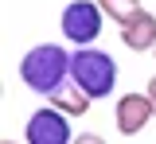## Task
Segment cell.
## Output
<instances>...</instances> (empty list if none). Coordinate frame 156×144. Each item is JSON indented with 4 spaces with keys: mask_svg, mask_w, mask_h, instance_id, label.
<instances>
[{
    "mask_svg": "<svg viewBox=\"0 0 156 144\" xmlns=\"http://www.w3.org/2000/svg\"><path fill=\"white\" fill-rule=\"evenodd\" d=\"M66 78H70V51H62L58 43H39L20 59V82L43 98H51Z\"/></svg>",
    "mask_w": 156,
    "mask_h": 144,
    "instance_id": "obj_1",
    "label": "cell"
},
{
    "mask_svg": "<svg viewBox=\"0 0 156 144\" xmlns=\"http://www.w3.org/2000/svg\"><path fill=\"white\" fill-rule=\"evenodd\" d=\"M70 78H74L94 101H101V98L113 94V86H117V62H113V55L98 51L94 43H90V47H78L74 55H70Z\"/></svg>",
    "mask_w": 156,
    "mask_h": 144,
    "instance_id": "obj_2",
    "label": "cell"
},
{
    "mask_svg": "<svg viewBox=\"0 0 156 144\" xmlns=\"http://www.w3.org/2000/svg\"><path fill=\"white\" fill-rule=\"evenodd\" d=\"M101 23H105V12H101L98 0H70V4L62 8V16H58L62 35L74 43V47H90V43H98Z\"/></svg>",
    "mask_w": 156,
    "mask_h": 144,
    "instance_id": "obj_3",
    "label": "cell"
},
{
    "mask_svg": "<svg viewBox=\"0 0 156 144\" xmlns=\"http://www.w3.org/2000/svg\"><path fill=\"white\" fill-rule=\"evenodd\" d=\"M23 140L27 144H74V132H70V113H62L55 105H43L35 109L27 125H23Z\"/></svg>",
    "mask_w": 156,
    "mask_h": 144,
    "instance_id": "obj_4",
    "label": "cell"
},
{
    "mask_svg": "<svg viewBox=\"0 0 156 144\" xmlns=\"http://www.w3.org/2000/svg\"><path fill=\"white\" fill-rule=\"evenodd\" d=\"M156 117L152 109V98H148V90L144 94H125V98H117L113 105V121H117V132L121 136H136V132H144V125Z\"/></svg>",
    "mask_w": 156,
    "mask_h": 144,
    "instance_id": "obj_5",
    "label": "cell"
},
{
    "mask_svg": "<svg viewBox=\"0 0 156 144\" xmlns=\"http://www.w3.org/2000/svg\"><path fill=\"white\" fill-rule=\"evenodd\" d=\"M121 43H125L129 51H152L156 47V16L148 8H140L133 20L121 23Z\"/></svg>",
    "mask_w": 156,
    "mask_h": 144,
    "instance_id": "obj_6",
    "label": "cell"
},
{
    "mask_svg": "<svg viewBox=\"0 0 156 144\" xmlns=\"http://www.w3.org/2000/svg\"><path fill=\"white\" fill-rule=\"evenodd\" d=\"M90 101H94V98H90V94H86L74 78H66V82L51 94V105H55V109H62V113H70V117H82V113L90 109Z\"/></svg>",
    "mask_w": 156,
    "mask_h": 144,
    "instance_id": "obj_7",
    "label": "cell"
},
{
    "mask_svg": "<svg viewBox=\"0 0 156 144\" xmlns=\"http://www.w3.org/2000/svg\"><path fill=\"white\" fill-rule=\"evenodd\" d=\"M98 4L105 12V20H117V23L133 20L136 12H140V0H98Z\"/></svg>",
    "mask_w": 156,
    "mask_h": 144,
    "instance_id": "obj_8",
    "label": "cell"
},
{
    "mask_svg": "<svg viewBox=\"0 0 156 144\" xmlns=\"http://www.w3.org/2000/svg\"><path fill=\"white\" fill-rule=\"evenodd\" d=\"M74 144H105V136H98V132H78Z\"/></svg>",
    "mask_w": 156,
    "mask_h": 144,
    "instance_id": "obj_9",
    "label": "cell"
},
{
    "mask_svg": "<svg viewBox=\"0 0 156 144\" xmlns=\"http://www.w3.org/2000/svg\"><path fill=\"white\" fill-rule=\"evenodd\" d=\"M148 98H152V109H156V74H152V82H148Z\"/></svg>",
    "mask_w": 156,
    "mask_h": 144,
    "instance_id": "obj_10",
    "label": "cell"
},
{
    "mask_svg": "<svg viewBox=\"0 0 156 144\" xmlns=\"http://www.w3.org/2000/svg\"><path fill=\"white\" fill-rule=\"evenodd\" d=\"M0 144H16V140H0Z\"/></svg>",
    "mask_w": 156,
    "mask_h": 144,
    "instance_id": "obj_11",
    "label": "cell"
},
{
    "mask_svg": "<svg viewBox=\"0 0 156 144\" xmlns=\"http://www.w3.org/2000/svg\"><path fill=\"white\" fill-rule=\"evenodd\" d=\"M152 55H156V47H152Z\"/></svg>",
    "mask_w": 156,
    "mask_h": 144,
    "instance_id": "obj_12",
    "label": "cell"
}]
</instances>
